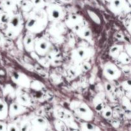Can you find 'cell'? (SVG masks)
Returning a JSON list of instances; mask_svg holds the SVG:
<instances>
[{"label":"cell","mask_w":131,"mask_h":131,"mask_svg":"<svg viewBox=\"0 0 131 131\" xmlns=\"http://www.w3.org/2000/svg\"><path fill=\"white\" fill-rule=\"evenodd\" d=\"M47 14L43 8L33 9L31 12L26 24V28L31 33H38L42 31L47 23Z\"/></svg>","instance_id":"obj_1"},{"label":"cell","mask_w":131,"mask_h":131,"mask_svg":"<svg viewBox=\"0 0 131 131\" xmlns=\"http://www.w3.org/2000/svg\"><path fill=\"white\" fill-rule=\"evenodd\" d=\"M108 7L115 14L131 11V6L127 0H106Z\"/></svg>","instance_id":"obj_2"},{"label":"cell","mask_w":131,"mask_h":131,"mask_svg":"<svg viewBox=\"0 0 131 131\" xmlns=\"http://www.w3.org/2000/svg\"><path fill=\"white\" fill-rule=\"evenodd\" d=\"M46 14L49 20H59L64 17L62 7L57 4H50L46 8Z\"/></svg>","instance_id":"obj_3"},{"label":"cell","mask_w":131,"mask_h":131,"mask_svg":"<svg viewBox=\"0 0 131 131\" xmlns=\"http://www.w3.org/2000/svg\"><path fill=\"white\" fill-rule=\"evenodd\" d=\"M122 72V71L116 65L113 63L108 62L105 65L103 70V74L108 80L113 81L116 80L120 78Z\"/></svg>","instance_id":"obj_4"},{"label":"cell","mask_w":131,"mask_h":131,"mask_svg":"<svg viewBox=\"0 0 131 131\" xmlns=\"http://www.w3.org/2000/svg\"><path fill=\"white\" fill-rule=\"evenodd\" d=\"M76 106L74 107V110L75 113L84 120L90 121L93 117V112L88 105L83 102H76Z\"/></svg>","instance_id":"obj_5"},{"label":"cell","mask_w":131,"mask_h":131,"mask_svg":"<svg viewBox=\"0 0 131 131\" xmlns=\"http://www.w3.org/2000/svg\"><path fill=\"white\" fill-rule=\"evenodd\" d=\"M51 44L46 39L40 38L35 40V50L40 56L46 54L49 50Z\"/></svg>","instance_id":"obj_6"},{"label":"cell","mask_w":131,"mask_h":131,"mask_svg":"<svg viewBox=\"0 0 131 131\" xmlns=\"http://www.w3.org/2000/svg\"><path fill=\"white\" fill-rule=\"evenodd\" d=\"M90 51L86 48L79 47L72 51V58L76 62H81L90 56Z\"/></svg>","instance_id":"obj_7"},{"label":"cell","mask_w":131,"mask_h":131,"mask_svg":"<svg viewBox=\"0 0 131 131\" xmlns=\"http://www.w3.org/2000/svg\"><path fill=\"white\" fill-rule=\"evenodd\" d=\"M26 108L24 106L19 103H14L10 106L9 112H10V115L12 117V116H16V115L24 112Z\"/></svg>","instance_id":"obj_8"},{"label":"cell","mask_w":131,"mask_h":131,"mask_svg":"<svg viewBox=\"0 0 131 131\" xmlns=\"http://www.w3.org/2000/svg\"><path fill=\"white\" fill-rule=\"evenodd\" d=\"M24 44L25 49L28 51L35 50V40L31 35H27L24 39Z\"/></svg>","instance_id":"obj_9"},{"label":"cell","mask_w":131,"mask_h":131,"mask_svg":"<svg viewBox=\"0 0 131 131\" xmlns=\"http://www.w3.org/2000/svg\"><path fill=\"white\" fill-rule=\"evenodd\" d=\"M81 19L79 16L76 15H72L69 17V19L67 20V24L70 28H74L77 25H79Z\"/></svg>","instance_id":"obj_10"},{"label":"cell","mask_w":131,"mask_h":131,"mask_svg":"<svg viewBox=\"0 0 131 131\" xmlns=\"http://www.w3.org/2000/svg\"><path fill=\"white\" fill-rule=\"evenodd\" d=\"M119 61L124 65H128L131 61V57L127 52H122L117 58Z\"/></svg>","instance_id":"obj_11"},{"label":"cell","mask_w":131,"mask_h":131,"mask_svg":"<svg viewBox=\"0 0 131 131\" xmlns=\"http://www.w3.org/2000/svg\"><path fill=\"white\" fill-rule=\"evenodd\" d=\"M123 46L117 45V46H114L110 50V54L111 56L114 58H118L120 53L122 52Z\"/></svg>","instance_id":"obj_12"},{"label":"cell","mask_w":131,"mask_h":131,"mask_svg":"<svg viewBox=\"0 0 131 131\" xmlns=\"http://www.w3.org/2000/svg\"><path fill=\"white\" fill-rule=\"evenodd\" d=\"M18 102L19 104L23 105V106H28L30 104V101L29 99V97L26 94H20L18 96Z\"/></svg>","instance_id":"obj_13"},{"label":"cell","mask_w":131,"mask_h":131,"mask_svg":"<svg viewBox=\"0 0 131 131\" xmlns=\"http://www.w3.org/2000/svg\"><path fill=\"white\" fill-rule=\"evenodd\" d=\"M20 25V19L19 17H14L10 22V26L13 29H19Z\"/></svg>","instance_id":"obj_14"},{"label":"cell","mask_w":131,"mask_h":131,"mask_svg":"<svg viewBox=\"0 0 131 131\" xmlns=\"http://www.w3.org/2000/svg\"><path fill=\"white\" fill-rule=\"evenodd\" d=\"M94 105L95 107L96 110L99 111H101L104 110V104L102 102V101L99 97H96L95 99L94 100Z\"/></svg>","instance_id":"obj_15"},{"label":"cell","mask_w":131,"mask_h":131,"mask_svg":"<svg viewBox=\"0 0 131 131\" xmlns=\"http://www.w3.org/2000/svg\"><path fill=\"white\" fill-rule=\"evenodd\" d=\"M31 3L33 6L38 8H43L46 6V1L45 0H31Z\"/></svg>","instance_id":"obj_16"},{"label":"cell","mask_w":131,"mask_h":131,"mask_svg":"<svg viewBox=\"0 0 131 131\" xmlns=\"http://www.w3.org/2000/svg\"><path fill=\"white\" fill-rule=\"evenodd\" d=\"M88 14H89L90 16V17L92 18V20H94L96 23L100 24V23H101V19H100V18L99 17L98 15H97L95 13L93 12V11H90V10H88Z\"/></svg>","instance_id":"obj_17"},{"label":"cell","mask_w":131,"mask_h":131,"mask_svg":"<svg viewBox=\"0 0 131 131\" xmlns=\"http://www.w3.org/2000/svg\"><path fill=\"white\" fill-rule=\"evenodd\" d=\"M123 88L127 91H131V79H127L122 83Z\"/></svg>","instance_id":"obj_18"},{"label":"cell","mask_w":131,"mask_h":131,"mask_svg":"<svg viewBox=\"0 0 131 131\" xmlns=\"http://www.w3.org/2000/svg\"><path fill=\"white\" fill-rule=\"evenodd\" d=\"M102 114L106 118H110L112 115V111L110 107H106L102 110Z\"/></svg>","instance_id":"obj_19"},{"label":"cell","mask_w":131,"mask_h":131,"mask_svg":"<svg viewBox=\"0 0 131 131\" xmlns=\"http://www.w3.org/2000/svg\"><path fill=\"white\" fill-rule=\"evenodd\" d=\"M7 131H20L16 125L10 124L7 125Z\"/></svg>","instance_id":"obj_20"},{"label":"cell","mask_w":131,"mask_h":131,"mask_svg":"<svg viewBox=\"0 0 131 131\" xmlns=\"http://www.w3.org/2000/svg\"><path fill=\"white\" fill-rule=\"evenodd\" d=\"M122 71L125 73V74H131V66L128 65H125L122 67Z\"/></svg>","instance_id":"obj_21"},{"label":"cell","mask_w":131,"mask_h":131,"mask_svg":"<svg viewBox=\"0 0 131 131\" xmlns=\"http://www.w3.org/2000/svg\"><path fill=\"white\" fill-rule=\"evenodd\" d=\"M0 131H7V125L0 122Z\"/></svg>","instance_id":"obj_22"},{"label":"cell","mask_w":131,"mask_h":131,"mask_svg":"<svg viewBox=\"0 0 131 131\" xmlns=\"http://www.w3.org/2000/svg\"><path fill=\"white\" fill-rule=\"evenodd\" d=\"M125 50H126V52L131 57V44H127L125 46Z\"/></svg>","instance_id":"obj_23"},{"label":"cell","mask_w":131,"mask_h":131,"mask_svg":"<svg viewBox=\"0 0 131 131\" xmlns=\"http://www.w3.org/2000/svg\"><path fill=\"white\" fill-rule=\"evenodd\" d=\"M128 29L129 31V33L131 34V19L130 20V22L129 23V25H128Z\"/></svg>","instance_id":"obj_24"},{"label":"cell","mask_w":131,"mask_h":131,"mask_svg":"<svg viewBox=\"0 0 131 131\" xmlns=\"http://www.w3.org/2000/svg\"><path fill=\"white\" fill-rule=\"evenodd\" d=\"M60 1H62V2H64V3H69V2H71L72 0H60Z\"/></svg>","instance_id":"obj_25"},{"label":"cell","mask_w":131,"mask_h":131,"mask_svg":"<svg viewBox=\"0 0 131 131\" xmlns=\"http://www.w3.org/2000/svg\"><path fill=\"white\" fill-rule=\"evenodd\" d=\"M128 3H129V4L130 5V6H131V0H127Z\"/></svg>","instance_id":"obj_26"}]
</instances>
